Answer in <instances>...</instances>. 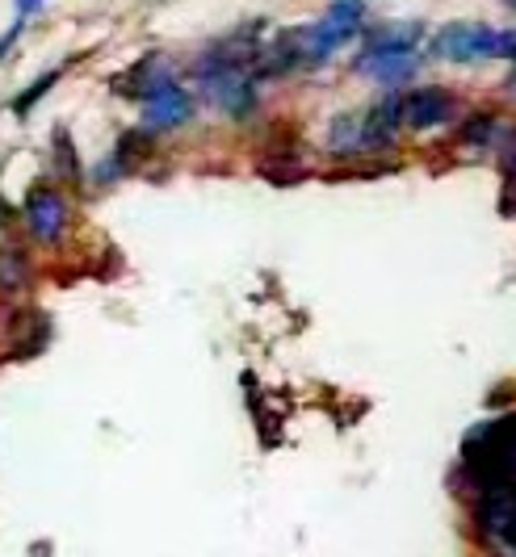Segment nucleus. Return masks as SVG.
Instances as JSON below:
<instances>
[{"label":"nucleus","instance_id":"nucleus-2","mask_svg":"<svg viewBox=\"0 0 516 557\" xmlns=\"http://www.w3.org/2000/svg\"><path fill=\"white\" fill-rule=\"evenodd\" d=\"M198 84L201 97L223 113H231V117H244V113L257 110V84H253V72L239 59H206L198 67Z\"/></svg>","mask_w":516,"mask_h":557},{"label":"nucleus","instance_id":"nucleus-7","mask_svg":"<svg viewBox=\"0 0 516 557\" xmlns=\"http://www.w3.org/2000/svg\"><path fill=\"white\" fill-rule=\"evenodd\" d=\"M172 81V67L169 59H144V63H135L122 81H118V92L126 97V101H151L156 92H164Z\"/></svg>","mask_w":516,"mask_h":557},{"label":"nucleus","instance_id":"nucleus-9","mask_svg":"<svg viewBox=\"0 0 516 557\" xmlns=\"http://www.w3.org/2000/svg\"><path fill=\"white\" fill-rule=\"evenodd\" d=\"M366 34V55H382V51H411L425 34L420 26L403 22V26H382V29H361Z\"/></svg>","mask_w":516,"mask_h":557},{"label":"nucleus","instance_id":"nucleus-1","mask_svg":"<svg viewBox=\"0 0 516 557\" xmlns=\"http://www.w3.org/2000/svg\"><path fill=\"white\" fill-rule=\"evenodd\" d=\"M429 51L437 59H450V63H483V59L516 63V29H495L483 26V22H454L432 38Z\"/></svg>","mask_w":516,"mask_h":557},{"label":"nucleus","instance_id":"nucleus-10","mask_svg":"<svg viewBox=\"0 0 516 557\" xmlns=\"http://www.w3.org/2000/svg\"><path fill=\"white\" fill-rule=\"evenodd\" d=\"M29 281V264L26 256L13 248V251H0V289L4 294H22Z\"/></svg>","mask_w":516,"mask_h":557},{"label":"nucleus","instance_id":"nucleus-8","mask_svg":"<svg viewBox=\"0 0 516 557\" xmlns=\"http://www.w3.org/2000/svg\"><path fill=\"white\" fill-rule=\"evenodd\" d=\"M357 72L378 84H386V88H400V84H407L420 72V59L411 55V51H382V55L357 59Z\"/></svg>","mask_w":516,"mask_h":557},{"label":"nucleus","instance_id":"nucleus-4","mask_svg":"<svg viewBox=\"0 0 516 557\" xmlns=\"http://www.w3.org/2000/svg\"><path fill=\"white\" fill-rule=\"evenodd\" d=\"M475 529L483 532L495 549L516 557V478L513 482H491L475 503Z\"/></svg>","mask_w":516,"mask_h":557},{"label":"nucleus","instance_id":"nucleus-6","mask_svg":"<svg viewBox=\"0 0 516 557\" xmlns=\"http://www.w3.org/2000/svg\"><path fill=\"white\" fill-rule=\"evenodd\" d=\"M194 117V97L181 88V84H169L164 92H156L151 101H144V126L147 131H176L181 122Z\"/></svg>","mask_w":516,"mask_h":557},{"label":"nucleus","instance_id":"nucleus-11","mask_svg":"<svg viewBox=\"0 0 516 557\" xmlns=\"http://www.w3.org/2000/svg\"><path fill=\"white\" fill-rule=\"evenodd\" d=\"M59 72H63V67H56V72H47V76H38V84H34V88H26V92H22V101H17V113L34 110V106H38V97H42V92H47V88H51V84L59 81Z\"/></svg>","mask_w":516,"mask_h":557},{"label":"nucleus","instance_id":"nucleus-12","mask_svg":"<svg viewBox=\"0 0 516 557\" xmlns=\"http://www.w3.org/2000/svg\"><path fill=\"white\" fill-rule=\"evenodd\" d=\"M42 4H47V0H17V17H22V22H26L29 13H38V9H42Z\"/></svg>","mask_w":516,"mask_h":557},{"label":"nucleus","instance_id":"nucleus-5","mask_svg":"<svg viewBox=\"0 0 516 557\" xmlns=\"http://www.w3.org/2000/svg\"><path fill=\"white\" fill-rule=\"evenodd\" d=\"M26 223L38 244H59L67 231V201L56 189H34L26 197Z\"/></svg>","mask_w":516,"mask_h":557},{"label":"nucleus","instance_id":"nucleus-13","mask_svg":"<svg viewBox=\"0 0 516 557\" xmlns=\"http://www.w3.org/2000/svg\"><path fill=\"white\" fill-rule=\"evenodd\" d=\"M513 92H516V72H513Z\"/></svg>","mask_w":516,"mask_h":557},{"label":"nucleus","instance_id":"nucleus-14","mask_svg":"<svg viewBox=\"0 0 516 557\" xmlns=\"http://www.w3.org/2000/svg\"><path fill=\"white\" fill-rule=\"evenodd\" d=\"M508 4H513V9H516V0H508Z\"/></svg>","mask_w":516,"mask_h":557},{"label":"nucleus","instance_id":"nucleus-3","mask_svg":"<svg viewBox=\"0 0 516 557\" xmlns=\"http://www.w3.org/2000/svg\"><path fill=\"white\" fill-rule=\"evenodd\" d=\"M378 117L386 131H432V126H445L454 117V97L445 88H416V92H400V97H386L378 106Z\"/></svg>","mask_w":516,"mask_h":557}]
</instances>
